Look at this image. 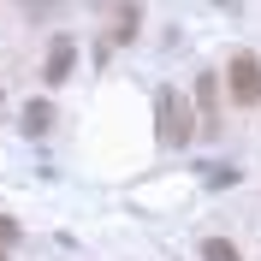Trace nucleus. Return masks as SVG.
I'll return each instance as SVG.
<instances>
[{"mask_svg": "<svg viewBox=\"0 0 261 261\" xmlns=\"http://www.w3.org/2000/svg\"><path fill=\"white\" fill-rule=\"evenodd\" d=\"M202 261H244V255H238V244H226V238H208V244H202Z\"/></svg>", "mask_w": 261, "mask_h": 261, "instance_id": "nucleus-6", "label": "nucleus"}, {"mask_svg": "<svg viewBox=\"0 0 261 261\" xmlns=\"http://www.w3.org/2000/svg\"><path fill=\"white\" fill-rule=\"evenodd\" d=\"M48 125H54V107L48 101H30L24 107V137H48Z\"/></svg>", "mask_w": 261, "mask_h": 261, "instance_id": "nucleus-5", "label": "nucleus"}, {"mask_svg": "<svg viewBox=\"0 0 261 261\" xmlns=\"http://www.w3.org/2000/svg\"><path fill=\"white\" fill-rule=\"evenodd\" d=\"M6 244H18V220H6V214H0V249Z\"/></svg>", "mask_w": 261, "mask_h": 261, "instance_id": "nucleus-8", "label": "nucleus"}, {"mask_svg": "<svg viewBox=\"0 0 261 261\" xmlns=\"http://www.w3.org/2000/svg\"><path fill=\"white\" fill-rule=\"evenodd\" d=\"M18 6H24V12H30V18H54V12H60V6H65V0H18Z\"/></svg>", "mask_w": 261, "mask_h": 261, "instance_id": "nucleus-7", "label": "nucleus"}, {"mask_svg": "<svg viewBox=\"0 0 261 261\" xmlns=\"http://www.w3.org/2000/svg\"><path fill=\"white\" fill-rule=\"evenodd\" d=\"M0 261H6V255H0Z\"/></svg>", "mask_w": 261, "mask_h": 261, "instance_id": "nucleus-9", "label": "nucleus"}, {"mask_svg": "<svg viewBox=\"0 0 261 261\" xmlns=\"http://www.w3.org/2000/svg\"><path fill=\"white\" fill-rule=\"evenodd\" d=\"M71 60H77V42H71V36H54V42H48V60H42V77H48V83H65V77H71Z\"/></svg>", "mask_w": 261, "mask_h": 261, "instance_id": "nucleus-3", "label": "nucleus"}, {"mask_svg": "<svg viewBox=\"0 0 261 261\" xmlns=\"http://www.w3.org/2000/svg\"><path fill=\"white\" fill-rule=\"evenodd\" d=\"M196 101H202V137H220L226 119H220V95H214V77H208V71L196 77Z\"/></svg>", "mask_w": 261, "mask_h": 261, "instance_id": "nucleus-4", "label": "nucleus"}, {"mask_svg": "<svg viewBox=\"0 0 261 261\" xmlns=\"http://www.w3.org/2000/svg\"><path fill=\"white\" fill-rule=\"evenodd\" d=\"M226 83H231V101H238V107H255L261 101V60L255 54H238V60L226 65Z\"/></svg>", "mask_w": 261, "mask_h": 261, "instance_id": "nucleus-2", "label": "nucleus"}, {"mask_svg": "<svg viewBox=\"0 0 261 261\" xmlns=\"http://www.w3.org/2000/svg\"><path fill=\"white\" fill-rule=\"evenodd\" d=\"M154 113H161V143L166 148L190 143V101H184L178 89H161V95H154Z\"/></svg>", "mask_w": 261, "mask_h": 261, "instance_id": "nucleus-1", "label": "nucleus"}]
</instances>
